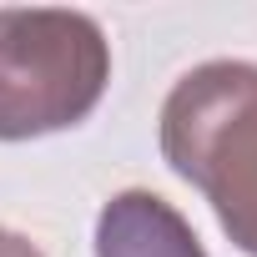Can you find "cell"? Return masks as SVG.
<instances>
[{
  "mask_svg": "<svg viewBox=\"0 0 257 257\" xmlns=\"http://www.w3.org/2000/svg\"><path fill=\"white\" fill-rule=\"evenodd\" d=\"M167 167L207 197L227 242L257 257V66L202 61L162 101Z\"/></svg>",
  "mask_w": 257,
  "mask_h": 257,
  "instance_id": "6da1fadb",
  "label": "cell"
},
{
  "mask_svg": "<svg viewBox=\"0 0 257 257\" xmlns=\"http://www.w3.org/2000/svg\"><path fill=\"white\" fill-rule=\"evenodd\" d=\"M111 86V41L86 11H0V142L81 126Z\"/></svg>",
  "mask_w": 257,
  "mask_h": 257,
  "instance_id": "7a4b0ae2",
  "label": "cell"
},
{
  "mask_svg": "<svg viewBox=\"0 0 257 257\" xmlns=\"http://www.w3.org/2000/svg\"><path fill=\"white\" fill-rule=\"evenodd\" d=\"M96 257H207L192 222L157 192L126 187L96 212Z\"/></svg>",
  "mask_w": 257,
  "mask_h": 257,
  "instance_id": "3957f363",
  "label": "cell"
},
{
  "mask_svg": "<svg viewBox=\"0 0 257 257\" xmlns=\"http://www.w3.org/2000/svg\"><path fill=\"white\" fill-rule=\"evenodd\" d=\"M0 257H46L26 232H11V227H0Z\"/></svg>",
  "mask_w": 257,
  "mask_h": 257,
  "instance_id": "277c9868",
  "label": "cell"
}]
</instances>
